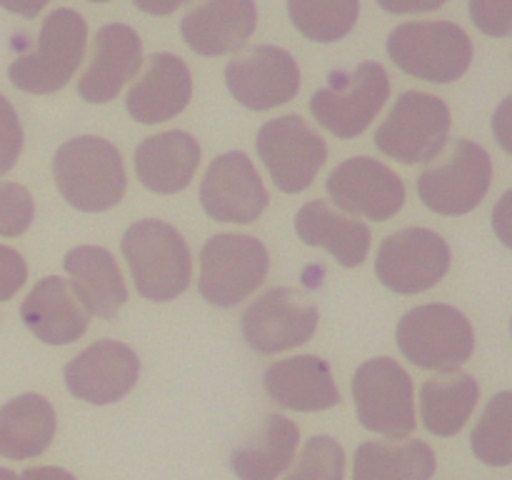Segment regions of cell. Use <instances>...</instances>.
Instances as JSON below:
<instances>
[{
	"label": "cell",
	"mask_w": 512,
	"mask_h": 480,
	"mask_svg": "<svg viewBox=\"0 0 512 480\" xmlns=\"http://www.w3.org/2000/svg\"><path fill=\"white\" fill-rule=\"evenodd\" d=\"M470 448L480 463L505 468L512 463V393L493 395L470 435Z\"/></svg>",
	"instance_id": "obj_31"
},
{
	"label": "cell",
	"mask_w": 512,
	"mask_h": 480,
	"mask_svg": "<svg viewBox=\"0 0 512 480\" xmlns=\"http://www.w3.org/2000/svg\"><path fill=\"white\" fill-rule=\"evenodd\" d=\"M290 23L313 43H335L355 28L360 0H288Z\"/></svg>",
	"instance_id": "obj_30"
},
{
	"label": "cell",
	"mask_w": 512,
	"mask_h": 480,
	"mask_svg": "<svg viewBox=\"0 0 512 480\" xmlns=\"http://www.w3.org/2000/svg\"><path fill=\"white\" fill-rule=\"evenodd\" d=\"M65 388L78 400L110 405L123 400L140 378V358L120 340H95L63 370Z\"/></svg>",
	"instance_id": "obj_17"
},
{
	"label": "cell",
	"mask_w": 512,
	"mask_h": 480,
	"mask_svg": "<svg viewBox=\"0 0 512 480\" xmlns=\"http://www.w3.org/2000/svg\"><path fill=\"white\" fill-rule=\"evenodd\" d=\"M90 3H108V0H90Z\"/></svg>",
	"instance_id": "obj_44"
},
{
	"label": "cell",
	"mask_w": 512,
	"mask_h": 480,
	"mask_svg": "<svg viewBox=\"0 0 512 480\" xmlns=\"http://www.w3.org/2000/svg\"><path fill=\"white\" fill-rule=\"evenodd\" d=\"M53 178L60 195L80 213L115 208L128 188L120 150L95 135H78L55 150Z\"/></svg>",
	"instance_id": "obj_1"
},
{
	"label": "cell",
	"mask_w": 512,
	"mask_h": 480,
	"mask_svg": "<svg viewBox=\"0 0 512 480\" xmlns=\"http://www.w3.org/2000/svg\"><path fill=\"white\" fill-rule=\"evenodd\" d=\"M270 255L263 240L245 233H218L200 250L198 290L215 308H235L265 283Z\"/></svg>",
	"instance_id": "obj_7"
},
{
	"label": "cell",
	"mask_w": 512,
	"mask_h": 480,
	"mask_svg": "<svg viewBox=\"0 0 512 480\" xmlns=\"http://www.w3.org/2000/svg\"><path fill=\"white\" fill-rule=\"evenodd\" d=\"M493 230L505 248L512 250V188L500 195L493 208Z\"/></svg>",
	"instance_id": "obj_37"
},
{
	"label": "cell",
	"mask_w": 512,
	"mask_h": 480,
	"mask_svg": "<svg viewBox=\"0 0 512 480\" xmlns=\"http://www.w3.org/2000/svg\"><path fill=\"white\" fill-rule=\"evenodd\" d=\"M143 68V40L130 25L108 23L95 33L90 60L78 80L80 98L103 105L115 100Z\"/></svg>",
	"instance_id": "obj_18"
},
{
	"label": "cell",
	"mask_w": 512,
	"mask_h": 480,
	"mask_svg": "<svg viewBox=\"0 0 512 480\" xmlns=\"http://www.w3.org/2000/svg\"><path fill=\"white\" fill-rule=\"evenodd\" d=\"M225 85L243 108L273 110L300 93L298 60L278 45H253L225 65Z\"/></svg>",
	"instance_id": "obj_14"
},
{
	"label": "cell",
	"mask_w": 512,
	"mask_h": 480,
	"mask_svg": "<svg viewBox=\"0 0 512 480\" xmlns=\"http://www.w3.org/2000/svg\"><path fill=\"white\" fill-rule=\"evenodd\" d=\"M295 233L310 248H323L343 268H358L370 253V228L328 200H310L295 215Z\"/></svg>",
	"instance_id": "obj_24"
},
{
	"label": "cell",
	"mask_w": 512,
	"mask_h": 480,
	"mask_svg": "<svg viewBox=\"0 0 512 480\" xmlns=\"http://www.w3.org/2000/svg\"><path fill=\"white\" fill-rule=\"evenodd\" d=\"M355 413L370 433L390 440L415 430V390L408 370L393 358H370L353 375Z\"/></svg>",
	"instance_id": "obj_10"
},
{
	"label": "cell",
	"mask_w": 512,
	"mask_h": 480,
	"mask_svg": "<svg viewBox=\"0 0 512 480\" xmlns=\"http://www.w3.org/2000/svg\"><path fill=\"white\" fill-rule=\"evenodd\" d=\"M300 428L285 415H265L253 438L230 453V470L240 480H275L295 458Z\"/></svg>",
	"instance_id": "obj_27"
},
{
	"label": "cell",
	"mask_w": 512,
	"mask_h": 480,
	"mask_svg": "<svg viewBox=\"0 0 512 480\" xmlns=\"http://www.w3.org/2000/svg\"><path fill=\"white\" fill-rule=\"evenodd\" d=\"M23 150V125L10 100L0 93V175L15 168Z\"/></svg>",
	"instance_id": "obj_35"
},
{
	"label": "cell",
	"mask_w": 512,
	"mask_h": 480,
	"mask_svg": "<svg viewBox=\"0 0 512 480\" xmlns=\"http://www.w3.org/2000/svg\"><path fill=\"white\" fill-rule=\"evenodd\" d=\"M35 218V200L25 185L0 183V238H18Z\"/></svg>",
	"instance_id": "obj_33"
},
{
	"label": "cell",
	"mask_w": 512,
	"mask_h": 480,
	"mask_svg": "<svg viewBox=\"0 0 512 480\" xmlns=\"http://www.w3.org/2000/svg\"><path fill=\"white\" fill-rule=\"evenodd\" d=\"M133 3L135 8L143 10V13L148 15H170L175 13L180 5L188 3V0H133Z\"/></svg>",
	"instance_id": "obj_41"
},
{
	"label": "cell",
	"mask_w": 512,
	"mask_h": 480,
	"mask_svg": "<svg viewBox=\"0 0 512 480\" xmlns=\"http://www.w3.org/2000/svg\"><path fill=\"white\" fill-rule=\"evenodd\" d=\"M388 55L403 73L425 83H455L473 60V43L448 20L403 23L388 35Z\"/></svg>",
	"instance_id": "obj_6"
},
{
	"label": "cell",
	"mask_w": 512,
	"mask_h": 480,
	"mask_svg": "<svg viewBox=\"0 0 512 480\" xmlns=\"http://www.w3.org/2000/svg\"><path fill=\"white\" fill-rule=\"evenodd\" d=\"M345 478V450L343 445L328 435H315L300 450L295 468L285 480H343Z\"/></svg>",
	"instance_id": "obj_32"
},
{
	"label": "cell",
	"mask_w": 512,
	"mask_h": 480,
	"mask_svg": "<svg viewBox=\"0 0 512 480\" xmlns=\"http://www.w3.org/2000/svg\"><path fill=\"white\" fill-rule=\"evenodd\" d=\"M385 13L393 15H413V13H433L445 5V0H378Z\"/></svg>",
	"instance_id": "obj_39"
},
{
	"label": "cell",
	"mask_w": 512,
	"mask_h": 480,
	"mask_svg": "<svg viewBox=\"0 0 512 480\" xmlns=\"http://www.w3.org/2000/svg\"><path fill=\"white\" fill-rule=\"evenodd\" d=\"M510 330H512V325H510Z\"/></svg>",
	"instance_id": "obj_45"
},
{
	"label": "cell",
	"mask_w": 512,
	"mask_h": 480,
	"mask_svg": "<svg viewBox=\"0 0 512 480\" xmlns=\"http://www.w3.org/2000/svg\"><path fill=\"white\" fill-rule=\"evenodd\" d=\"M135 175L158 195L183 193L200 165V143L185 130L150 135L135 148Z\"/></svg>",
	"instance_id": "obj_23"
},
{
	"label": "cell",
	"mask_w": 512,
	"mask_h": 480,
	"mask_svg": "<svg viewBox=\"0 0 512 480\" xmlns=\"http://www.w3.org/2000/svg\"><path fill=\"white\" fill-rule=\"evenodd\" d=\"M255 150L275 188L298 195L313 185L328 160V143L300 115H280L258 130Z\"/></svg>",
	"instance_id": "obj_11"
},
{
	"label": "cell",
	"mask_w": 512,
	"mask_h": 480,
	"mask_svg": "<svg viewBox=\"0 0 512 480\" xmlns=\"http://www.w3.org/2000/svg\"><path fill=\"white\" fill-rule=\"evenodd\" d=\"M63 268L68 273V283L80 303L90 315L98 318H115L128 300L123 273L115 263L113 253L100 245H78L68 250L63 258Z\"/></svg>",
	"instance_id": "obj_25"
},
{
	"label": "cell",
	"mask_w": 512,
	"mask_h": 480,
	"mask_svg": "<svg viewBox=\"0 0 512 480\" xmlns=\"http://www.w3.org/2000/svg\"><path fill=\"white\" fill-rule=\"evenodd\" d=\"M438 460L423 440H370L355 450L353 480H430Z\"/></svg>",
	"instance_id": "obj_28"
},
{
	"label": "cell",
	"mask_w": 512,
	"mask_h": 480,
	"mask_svg": "<svg viewBox=\"0 0 512 480\" xmlns=\"http://www.w3.org/2000/svg\"><path fill=\"white\" fill-rule=\"evenodd\" d=\"M470 20L490 38L512 35V0H470Z\"/></svg>",
	"instance_id": "obj_34"
},
{
	"label": "cell",
	"mask_w": 512,
	"mask_h": 480,
	"mask_svg": "<svg viewBox=\"0 0 512 480\" xmlns=\"http://www.w3.org/2000/svg\"><path fill=\"white\" fill-rule=\"evenodd\" d=\"M90 318L70 283L58 275L38 280L20 303V320L45 345H70L88 330Z\"/></svg>",
	"instance_id": "obj_21"
},
{
	"label": "cell",
	"mask_w": 512,
	"mask_h": 480,
	"mask_svg": "<svg viewBox=\"0 0 512 480\" xmlns=\"http://www.w3.org/2000/svg\"><path fill=\"white\" fill-rule=\"evenodd\" d=\"M200 205L218 223H255L268 208V190L253 160L240 150L218 155L200 180Z\"/></svg>",
	"instance_id": "obj_16"
},
{
	"label": "cell",
	"mask_w": 512,
	"mask_h": 480,
	"mask_svg": "<svg viewBox=\"0 0 512 480\" xmlns=\"http://www.w3.org/2000/svg\"><path fill=\"white\" fill-rule=\"evenodd\" d=\"M450 270V248L435 230L403 228L380 243L375 275L398 295L435 288Z\"/></svg>",
	"instance_id": "obj_12"
},
{
	"label": "cell",
	"mask_w": 512,
	"mask_h": 480,
	"mask_svg": "<svg viewBox=\"0 0 512 480\" xmlns=\"http://www.w3.org/2000/svg\"><path fill=\"white\" fill-rule=\"evenodd\" d=\"M255 28V0H198L180 23V33L188 48L205 58L238 53Z\"/></svg>",
	"instance_id": "obj_20"
},
{
	"label": "cell",
	"mask_w": 512,
	"mask_h": 480,
	"mask_svg": "<svg viewBox=\"0 0 512 480\" xmlns=\"http://www.w3.org/2000/svg\"><path fill=\"white\" fill-rule=\"evenodd\" d=\"M20 480H78L75 475H70L68 470L55 468V465H43V468H28Z\"/></svg>",
	"instance_id": "obj_42"
},
{
	"label": "cell",
	"mask_w": 512,
	"mask_h": 480,
	"mask_svg": "<svg viewBox=\"0 0 512 480\" xmlns=\"http://www.w3.org/2000/svg\"><path fill=\"white\" fill-rule=\"evenodd\" d=\"M120 250L145 300L168 303L183 295L193 280V258L180 230L165 220L145 218L130 225Z\"/></svg>",
	"instance_id": "obj_2"
},
{
	"label": "cell",
	"mask_w": 512,
	"mask_h": 480,
	"mask_svg": "<svg viewBox=\"0 0 512 480\" xmlns=\"http://www.w3.org/2000/svg\"><path fill=\"white\" fill-rule=\"evenodd\" d=\"M493 160L483 145L455 138L438 163L428 165L418 178V195L438 215H465L478 208L490 190Z\"/></svg>",
	"instance_id": "obj_9"
},
{
	"label": "cell",
	"mask_w": 512,
	"mask_h": 480,
	"mask_svg": "<svg viewBox=\"0 0 512 480\" xmlns=\"http://www.w3.org/2000/svg\"><path fill=\"white\" fill-rule=\"evenodd\" d=\"M0 480H20V475H15L13 470L8 468H0Z\"/></svg>",
	"instance_id": "obj_43"
},
{
	"label": "cell",
	"mask_w": 512,
	"mask_h": 480,
	"mask_svg": "<svg viewBox=\"0 0 512 480\" xmlns=\"http://www.w3.org/2000/svg\"><path fill=\"white\" fill-rule=\"evenodd\" d=\"M493 135L495 140H498L500 148L508 155H512V95H508V98L498 105V110H495Z\"/></svg>",
	"instance_id": "obj_38"
},
{
	"label": "cell",
	"mask_w": 512,
	"mask_h": 480,
	"mask_svg": "<svg viewBox=\"0 0 512 480\" xmlns=\"http://www.w3.org/2000/svg\"><path fill=\"white\" fill-rule=\"evenodd\" d=\"M28 280V265L23 255L10 245L0 243V303L13 298Z\"/></svg>",
	"instance_id": "obj_36"
},
{
	"label": "cell",
	"mask_w": 512,
	"mask_h": 480,
	"mask_svg": "<svg viewBox=\"0 0 512 480\" xmlns=\"http://www.w3.org/2000/svg\"><path fill=\"white\" fill-rule=\"evenodd\" d=\"M320 313L295 288H270L245 308L240 318L243 340L260 355H275L308 343L318 330Z\"/></svg>",
	"instance_id": "obj_13"
},
{
	"label": "cell",
	"mask_w": 512,
	"mask_h": 480,
	"mask_svg": "<svg viewBox=\"0 0 512 480\" xmlns=\"http://www.w3.org/2000/svg\"><path fill=\"white\" fill-rule=\"evenodd\" d=\"M480 398V385L468 373H445L420 385V420L440 438H453L473 415Z\"/></svg>",
	"instance_id": "obj_29"
},
{
	"label": "cell",
	"mask_w": 512,
	"mask_h": 480,
	"mask_svg": "<svg viewBox=\"0 0 512 480\" xmlns=\"http://www.w3.org/2000/svg\"><path fill=\"white\" fill-rule=\"evenodd\" d=\"M145 60L143 75L130 85L125 110L135 123L158 125L183 113L193 95V78L183 58L153 53Z\"/></svg>",
	"instance_id": "obj_19"
},
{
	"label": "cell",
	"mask_w": 512,
	"mask_h": 480,
	"mask_svg": "<svg viewBox=\"0 0 512 480\" xmlns=\"http://www.w3.org/2000/svg\"><path fill=\"white\" fill-rule=\"evenodd\" d=\"M263 385L273 403L295 413H318L340 403V390L330 365L318 355L275 360L265 370Z\"/></svg>",
	"instance_id": "obj_22"
},
{
	"label": "cell",
	"mask_w": 512,
	"mask_h": 480,
	"mask_svg": "<svg viewBox=\"0 0 512 480\" xmlns=\"http://www.w3.org/2000/svg\"><path fill=\"white\" fill-rule=\"evenodd\" d=\"M48 3L50 0H0V8H5L8 13L23 15V18H35Z\"/></svg>",
	"instance_id": "obj_40"
},
{
	"label": "cell",
	"mask_w": 512,
	"mask_h": 480,
	"mask_svg": "<svg viewBox=\"0 0 512 480\" xmlns=\"http://www.w3.org/2000/svg\"><path fill=\"white\" fill-rule=\"evenodd\" d=\"M450 108L438 95L408 90L375 130V148L403 165L430 163L448 145Z\"/></svg>",
	"instance_id": "obj_8"
},
{
	"label": "cell",
	"mask_w": 512,
	"mask_h": 480,
	"mask_svg": "<svg viewBox=\"0 0 512 480\" xmlns=\"http://www.w3.org/2000/svg\"><path fill=\"white\" fill-rule=\"evenodd\" d=\"M405 360L423 370L453 373L470 360L475 333L470 320L448 303H425L408 310L395 328Z\"/></svg>",
	"instance_id": "obj_4"
},
{
	"label": "cell",
	"mask_w": 512,
	"mask_h": 480,
	"mask_svg": "<svg viewBox=\"0 0 512 480\" xmlns=\"http://www.w3.org/2000/svg\"><path fill=\"white\" fill-rule=\"evenodd\" d=\"M58 430L55 408L38 393L15 395L0 408V455L8 460L38 458Z\"/></svg>",
	"instance_id": "obj_26"
},
{
	"label": "cell",
	"mask_w": 512,
	"mask_h": 480,
	"mask_svg": "<svg viewBox=\"0 0 512 480\" xmlns=\"http://www.w3.org/2000/svg\"><path fill=\"white\" fill-rule=\"evenodd\" d=\"M88 23L70 8L45 15L35 48L10 63L8 78L23 93L50 95L63 90L83 63Z\"/></svg>",
	"instance_id": "obj_3"
},
{
	"label": "cell",
	"mask_w": 512,
	"mask_h": 480,
	"mask_svg": "<svg viewBox=\"0 0 512 480\" xmlns=\"http://www.w3.org/2000/svg\"><path fill=\"white\" fill-rule=\"evenodd\" d=\"M388 98V70L368 60L350 70H333L328 85L315 90L310 98V113L335 138L350 140L370 128Z\"/></svg>",
	"instance_id": "obj_5"
},
{
	"label": "cell",
	"mask_w": 512,
	"mask_h": 480,
	"mask_svg": "<svg viewBox=\"0 0 512 480\" xmlns=\"http://www.w3.org/2000/svg\"><path fill=\"white\" fill-rule=\"evenodd\" d=\"M330 200L348 215L385 223L405 205V185L393 168L370 155L348 158L325 180Z\"/></svg>",
	"instance_id": "obj_15"
}]
</instances>
